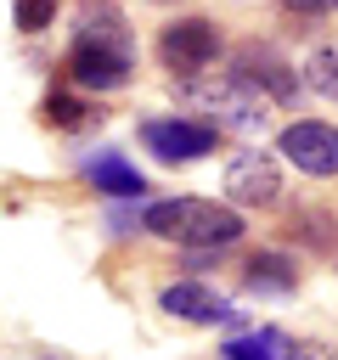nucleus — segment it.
<instances>
[{
  "instance_id": "obj_1",
  "label": "nucleus",
  "mask_w": 338,
  "mask_h": 360,
  "mask_svg": "<svg viewBox=\"0 0 338 360\" xmlns=\"http://www.w3.org/2000/svg\"><path fill=\"white\" fill-rule=\"evenodd\" d=\"M135 73V45H130V22L118 6H84L79 11V34H73V51H68V79L73 90H118L130 84Z\"/></svg>"
},
{
  "instance_id": "obj_2",
  "label": "nucleus",
  "mask_w": 338,
  "mask_h": 360,
  "mask_svg": "<svg viewBox=\"0 0 338 360\" xmlns=\"http://www.w3.org/2000/svg\"><path fill=\"white\" fill-rule=\"evenodd\" d=\"M141 231L158 242H175V248H231V242H242L248 219H242V208L214 202V197H158L141 208Z\"/></svg>"
},
{
  "instance_id": "obj_3",
  "label": "nucleus",
  "mask_w": 338,
  "mask_h": 360,
  "mask_svg": "<svg viewBox=\"0 0 338 360\" xmlns=\"http://www.w3.org/2000/svg\"><path fill=\"white\" fill-rule=\"evenodd\" d=\"M180 101H192V107H203V118L220 129H237V135H259L265 124H270V101L248 84V79H237V73H225V79H186L180 90H175Z\"/></svg>"
},
{
  "instance_id": "obj_4",
  "label": "nucleus",
  "mask_w": 338,
  "mask_h": 360,
  "mask_svg": "<svg viewBox=\"0 0 338 360\" xmlns=\"http://www.w3.org/2000/svg\"><path fill=\"white\" fill-rule=\"evenodd\" d=\"M220 28L208 22V17H180V22H169L163 34H158V62L175 73V79H197L203 68H214L220 62Z\"/></svg>"
},
{
  "instance_id": "obj_5",
  "label": "nucleus",
  "mask_w": 338,
  "mask_h": 360,
  "mask_svg": "<svg viewBox=\"0 0 338 360\" xmlns=\"http://www.w3.org/2000/svg\"><path fill=\"white\" fill-rule=\"evenodd\" d=\"M141 146L158 163H197L220 146V129L208 118H141Z\"/></svg>"
},
{
  "instance_id": "obj_6",
  "label": "nucleus",
  "mask_w": 338,
  "mask_h": 360,
  "mask_svg": "<svg viewBox=\"0 0 338 360\" xmlns=\"http://www.w3.org/2000/svg\"><path fill=\"white\" fill-rule=\"evenodd\" d=\"M276 152L299 169V174H338V124L327 118H293L287 129H276Z\"/></svg>"
},
{
  "instance_id": "obj_7",
  "label": "nucleus",
  "mask_w": 338,
  "mask_h": 360,
  "mask_svg": "<svg viewBox=\"0 0 338 360\" xmlns=\"http://www.w3.org/2000/svg\"><path fill=\"white\" fill-rule=\"evenodd\" d=\"M231 73L237 79H248L265 101H299L304 90V79L293 73V62L276 51V45H265V39H248V45H237V56H231Z\"/></svg>"
},
{
  "instance_id": "obj_8",
  "label": "nucleus",
  "mask_w": 338,
  "mask_h": 360,
  "mask_svg": "<svg viewBox=\"0 0 338 360\" xmlns=\"http://www.w3.org/2000/svg\"><path fill=\"white\" fill-rule=\"evenodd\" d=\"M158 315H169V321H186V326H231V298L214 287V281H203V276H180V281H169L163 292H158Z\"/></svg>"
},
{
  "instance_id": "obj_9",
  "label": "nucleus",
  "mask_w": 338,
  "mask_h": 360,
  "mask_svg": "<svg viewBox=\"0 0 338 360\" xmlns=\"http://www.w3.org/2000/svg\"><path fill=\"white\" fill-rule=\"evenodd\" d=\"M225 197H231V208H270L276 197H282V169H276V158H265V152H237L231 163H225Z\"/></svg>"
},
{
  "instance_id": "obj_10",
  "label": "nucleus",
  "mask_w": 338,
  "mask_h": 360,
  "mask_svg": "<svg viewBox=\"0 0 338 360\" xmlns=\"http://www.w3.org/2000/svg\"><path fill=\"white\" fill-rule=\"evenodd\" d=\"M237 281L259 298H287V292H299V259L282 248H248L237 264Z\"/></svg>"
},
{
  "instance_id": "obj_11",
  "label": "nucleus",
  "mask_w": 338,
  "mask_h": 360,
  "mask_svg": "<svg viewBox=\"0 0 338 360\" xmlns=\"http://www.w3.org/2000/svg\"><path fill=\"white\" fill-rule=\"evenodd\" d=\"M84 186L90 191H101V197H113V202H130V197H146V174L124 158V152H96V158H84Z\"/></svg>"
},
{
  "instance_id": "obj_12",
  "label": "nucleus",
  "mask_w": 338,
  "mask_h": 360,
  "mask_svg": "<svg viewBox=\"0 0 338 360\" xmlns=\"http://www.w3.org/2000/svg\"><path fill=\"white\" fill-rule=\"evenodd\" d=\"M282 343H287V332H276V326L237 332V338H225L220 360H282Z\"/></svg>"
},
{
  "instance_id": "obj_13",
  "label": "nucleus",
  "mask_w": 338,
  "mask_h": 360,
  "mask_svg": "<svg viewBox=\"0 0 338 360\" xmlns=\"http://www.w3.org/2000/svg\"><path fill=\"white\" fill-rule=\"evenodd\" d=\"M304 90H315V96H327V101H338V45H315L310 56H304Z\"/></svg>"
},
{
  "instance_id": "obj_14",
  "label": "nucleus",
  "mask_w": 338,
  "mask_h": 360,
  "mask_svg": "<svg viewBox=\"0 0 338 360\" xmlns=\"http://www.w3.org/2000/svg\"><path fill=\"white\" fill-rule=\"evenodd\" d=\"M45 118H51L56 129H90V124H101V112L84 107L73 90H51V96H45Z\"/></svg>"
},
{
  "instance_id": "obj_15",
  "label": "nucleus",
  "mask_w": 338,
  "mask_h": 360,
  "mask_svg": "<svg viewBox=\"0 0 338 360\" xmlns=\"http://www.w3.org/2000/svg\"><path fill=\"white\" fill-rule=\"evenodd\" d=\"M11 17H17V28H23V34H39V28H51V22H56V0H17V6H11Z\"/></svg>"
},
{
  "instance_id": "obj_16",
  "label": "nucleus",
  "mask_w": 338,
  "mask_h": 360,
  "mask_svg": "<svg viewBox=\"0 0 338 360\" xmlns=\"http://www.w3.org/2000/svg\"><path fill=\"white\" fill-rule=\"evenodd\" d=\"M282 360H332V354H327V343H315V338H287V343H282Z\"/></svg>"
},
{
  "instance_id": "obj_17",
  "label": "nucleus",
  "mask_w": 338,
  "mask_h": 360,
  "mask_svg": "<svg viewBox=\"0 0 338 360\" xmlns=\"http://www.w3.org/2000/svg\"><path fill=\"white\" fill-rule=\"evenodd\" d=\"M282 11H293V17H327V11H338V0H282Z\"/></svg>"
},
{
  "instance_id": "obj_18",
  "label": "nucleus",
  "mask_w": 338,
  "mask_h": 360,
  "mask_svg": "<svg viewBox=\"0 0 338 360\" xmlns=\"http://www.w3.org/2000/svg\"><path fill=\"white\" fill-rule=\"evenodd\" d=\"M130 231H141V219L130 208H107V236H130Z\"/></svg>"
},
{
  "instance_id": "obj_19",
  "label": "nucleus",
  "mask_w": 338,
  "mask_h": 360,
  "mask_svg": "<svg viewBox=\"0 0 338 360\" xmlns=\"http://www.w3.org/2000/svg\"><path fill=\"white\" fill-rule=\"evenodd\" d=\"M152 6H175V0H152Z\"/></svg>"
},
{
  "instance_id": "obj_20",
  "label": "nucleus",
  "mask_w": 338,
  "mask_h": 360,
  "mask_svg": "<svg viewBox=\"0 0 338 360\" xmlns=\"http://www.w3.org/2000/svg\"><path fill=\"white\" fill-rule=\"evenodd\" d=\"M39 360H56V354H39Z\"/></svg>"
},
{
  "instance_id": "obj_21",
  "label": "nucleus",
  "mask_w": 338,
  "mask_h": 360,
  "mask_svg": "<svg viewBox=\"0 0 338 360\" xmlns=\"http://www.w3.org/2000/svg\"><path fill=\"white\" fill-rule=\"evenodd\" d=\"M0 360H6V354H0Z\"/></svg>"
}]
</instances>
